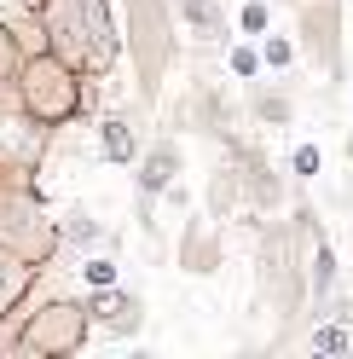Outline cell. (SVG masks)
Returning a JSON list of instances; mask_svg holds the SVG:
<instances>
[{
	"label": "cell",
	"instance_id": "7",
	"mask_svg": "<svg viewBox=\"0 0 353 359\" xmlns=\"http://www.w3.org/2000/svg\"><path fill=\"white\" fill-rule=\"evenodd\" d=\"M180 18H186L203 41H226V18H220L214 0H180Z\"/></svg>",
	"mask_w": 353,
	"mask_h": 359
},
{
	"label": "cell",
	"instance_id": "9",
	"mask_svg": "<svg viewBox=\"0 0 353 359\" xmlns=\"http://www.w3.org/2000/svg\"><path fill=\"white\" fill-rule=\"evenodd\" d=\"M307 348H313V353H353V330H347V319H324V325H313Z\"/></svg>",
	"mask_w": 353,
	"mask_h": 359
},
{
	"label": "cell",
	"instance_id": "6",
	"mask_svg": "<svg viewBox=\"0 0 353 359\" xmlns=\"http://www.w3.org/2000/svg\"><path fill=\"white\" fill-rule=\"evenodd\" d=\"M99 145H104V156H110V163H134V156H139V140H134V128H127L122 116H104Z\"/></svg>",
	"mask_w": 353,
	"mask_h": 359
},
{
	"label": "cell",
	"instance_id": "15",
	"mask_svg": "<svg viewBox=\"0 0 353 359\" xmlns=\"http://www.w3.org/2000/svg\"><path fill=\"white\" fill-rule=\"evenodd\" d=\"M64 238H70V243H99V220L76 209L70 220H64Z\"/></svg>",
	"mask_w": 353,
	"mask_h": 359
},
{
	"label": "cell",
	"instance_id": "11",
	"mask_svg": "<svg viewBox=\"0 0 353 359\" xmlns=\"http://www.w3.org/2000/svg\"><path fill=\"white\" fill-rule=\"evenodd\" d=\"M255 116H261V122H272V128H284V122L296 116V104L284 99V93H255Z\"/></svg>",
	"mask_w": 353,
	"mask_h": 359
},
{
	"label": "cell",
	"instance_id": "13",
	"mask_svg": "<svg viewBox=\"0 0 353 359\" xmlns=\"http://www.w3.org/2000/svg\"><path fill=\"white\" fill-rule=\"evenodd\" d=\"M290 174H296V180H319V174H324V151H319V145H296V151H290Z\"/></svg>",
	"mask_w": 353,
	"mask_h": 359
},
{
	"label": "cell",
	"instance_id": "12",
	"mask_svg": "<svg viewBox=\"0 0 353 359\" xmlns=\"http://www.w3.org/2000/svg\"><path fill=\"white\" fill-rule=\"evenodd\" d=\"M226 70H232L237 81H255V76H261V47H249V41H244V47H232V53H226Z\"/></svg>",
	"mask_w": 353,
	"mask_h": 359
},
{
	"label": "cell",
	"instance_id": "1",
	"mask_svg": "<svg viewBox=\"0 0 353 359\" xmlns=\"http://www.w3.org/2000/svg\"><path fill=\"white\" fill-rule=\"evenodd\" d=\"M47 29H53V53L70 70H110L116 53H122V35L110 24L104 0H53Z\"/></svg>",
	"mask_w": 353,
	"mask_h": 359
},
{
	"label": "cell",
	"instance_id": "4",
	"mask_svg": "<svg viewBox=\"0 0 353 359\" xmlns=\"http://www.w3.org/2000/svg\"><path fill=\"white\" fill-rule=\"evenodd\" d=\"M87 313L110 330V336H134L139 325H145V307H139V296H122L116 284H104L93 302H87Z\"/></svg>",
	"mask_w": 353,
	"mask_h": 359
},
{
	"label": "cell",
	"instance_id": "17",
	"mask_svg": "<svg viewBox=\"0 0 353 359\" xmlns=\"http://www.w3.org/2000/svg\"><path fill=\"white\" fill-rule=\"evenodd\" d=\"M12 70H18V47H12V35L0 29V81H6Z\"/></svg>",
	"mask_w": 353,
	"mask_h": 359
},
{
	"label": "cell",
	"instance_id": "14",
	"mask_svg": "<svg viewBox=\"0 0 353 359\" xmlns=\"http://www.w3.org/2000/svg\"><path fill=\"white\" fill-rule=\"evenodd\" d=\"M237 29H244V35H267V29H272V6H267V0H244Z\"/></svg>",
	"mask_w": 353,
	"mask_h": 359
},
{
	"label": "cell",
	"instance_id": "18",
	"mask_svg": "<svg viewBox=\"0 0 353 359\" xmlns=\"http://www.w3.org/2000/svg\"><path fill=\"white\" fill-rule=\"evenodd\" d=\"M347 163H353V133H347Z\"/></svg>",
	"mask_w": 353,
	"mask_h": 359
},
{
	"label": "cell",
	"instance_id": "2",
	"mask_svg": "<svg viewBox=\"0 0 353 359\" xmlns=\"http://www.w3.org/2000/svg\"><path fill=\"white\" fill-rule=\"evenodd\" d=\"M24 99H29V116H35V122H70L76 104H81V81H76L70 64L53 53V58H35V64H29Z\"/></svg>",
	"mask_w": 353,
	"mask_h": 359
},
{
	"label": "cell",
	"instance_id": "5",
	"mask_svg": "<svg viewBox=\"0 0 353 359\" xmlns=\"http://www.w3.org/2000/svg\"><path fill=\"white\" fill-rule=\"evenodd\" d=\"M174 174H180V145H174V140H162V145L139 163V191H145V197L168 191V186H174Z\"/></svg>",
	"mask_w": 353,
	"mask_h": 359
},
{
	"label": "cell",
	"instance_id": "19",
	"mask_svg": "<svg viewBox=\"0 0 353 359\" xmlns=\"http://www.w3.org/2000/svg\"><path fill=\"white\" fill-rule=\"evenodd\" d=\"M35 6H41V0H35Z\"/></svg>",
	"mask_w": 353,
	"mask_h": 359
},
{
	"label": "cell",
	"instance_id": "16",
	"mask_svg": "<svg viewBox=\"0 0 353 359\" xmlns=\"http://www.w3.org/2000/svg\"><path fill=\"white\" fill-rule=\"evenodd\" d=\"M81 278L93 284V290H104V284H116V261H110V255H93V261L81 266Z\"/></svg>",
	"mask_w": 353,
	"mask_h": 359
},
{
	"label": "cell",
	"instance_id": "10",
	"mask_svg": "<svg viewBox=\"0 0 353 359\" xmlns=\"http://www.w3.org/2000/svg\"><path fill=\"white\" fill-rule=\"evenodd\" d=\"M290 64H296V41L290 35H261V70H290Z\"/></svg>",
	"mask_w": 353,
	"mask_h": 359
},
{
	"label": "cell",
	"instance_id": "3",
	"mask_svg": "<svg viewBox=\"0 0 353 359\" xmlns=\"http://www.w3.org/2000/svg\"><path fill=\"white\" fill-rule=\"evenodd\" d=\"M81 336H87V307H76V302H53V307L29 325L24 342H29L35 353H70V348H81Z\"/></svg>",
	"mask_w": 353,
	"mask_h": 359
},
{
	"label": "cell",
	"instance_id": "8",
	"mask_svg": "<svg viewBox=\"0 0 353 359\" xmlns=\"http://www.w3.org/2000/svg\"><path fill=\"white\" fill-rule=\"evenodd\" d=\"M29 290V261L24 255H0V313Z\"/></svg>",
	"mask_w": 353,
	"mask_h": 359
}]
</instances>
